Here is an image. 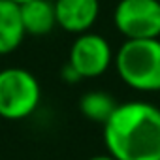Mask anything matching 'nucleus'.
I'll return each mask as SVG.
<instances>
[{
  "mask_svg": "<svg viewBox=\"0 0 160 160\" xmlns=\"http://www.w3.org/2000/svg\"><path fill=\"white\" fill-rule=\"evenodd\" d=\"M102 126L106 149L113 158L160 160V108L154 104H119Z\"/></svg>",
  "mask_w": 160,
  "mask_h": 160,
  "instance_id": "f257e3e1",
  "label": "nucleus"
},
{
  "mask_svg": "<svg viewBox=\"0 0 160 160\" xmlns=\"http://www.w3.org/2000/svg\"><path fill=\"white\" fill-rule=\"evenodd\" d=\"M119 77L134 91H160V38L126 40L113 58Z\"/></svg>",
  "mask_w": 160,
  "mask_h": 160,
  "instance_id": "f03ea898",
  "label": "nucleus"
},
{
  "mask_svg": "<svg viewBox=\"0 0 160 160\" xmlns=\"http://www.w3.org/2000/svg\"><path fill=\"white\" fill-rule=\"evenodd\" d=\"M42 98L40 83L25 68L0 70V117L6 121H23L30 117Z\"/></svg>",
  "mask_w": 160,
  "mask_h": 160,
  "instance_id": "7ed1b4c3",
  "label": "nucleus"
},
{
  "mask_svg": "<svg viewBox=\"0 0 160 160\" xmlns=\"http://www.w3.org/2000/svg\"><path fill=\"white\" fill-rule=\"evenodd\" d=\"M113 25L126 40L160 38V0H121Z\"/></svg>",
  "mask_w": 160,
  "mask_h": 160,
  "instance_id": "20e7f679",
  "label": "nucleus"
},
{
  "mask_svg": "<svg viewBox=\"0 0 160 160\" xmlns=\"http://www.w3.org/2000/svg\"><path fill=\"white\" fill-rule=\"evenodd\" d=\"M115 53L109 45V42L96 32H83L77 34L70 53H68V64L77 72L81 79H94L100 77L109 70L113 64Z\"/></svg>",
  "mask_w": 160,
  "mask_h": 160,
  "instance_id": "39448f33",
  "label": "nucleus"
},
{
  "mask_svg": "<svg viewBox=\"0 0 160 160\" xmlns=\"http://www.w3.org/2000/svg\"><path fill=\"white\" fill-rule=\"evenodd\" d=\"M53 4L57 25L75 36L89 32L100 15V0H55Z\"/></svg>",
  "mask_w": 160,
  "mask_h": 160,
  "instance_id": "423d86ee",
  "label": "nucleus"
},
{
  "mask_svg": "<svg viewBox=\"0 0 160 160\" xmlns=\"http://www.w3.org/2000/svg\"><path fill=\"white\" fill-rule=\"evenodd\" d=\"M27 32L21 21V8L12 0H0V55L13 53Z\"/></svg>",
  "mask_w": 160,
  "mask_h": 160,
  "instance_id": "0eeeda50",
  "label": "nucleus"
},
{
  "mask_svg": "<svg viewBox=\"0 0 160 160\" xmlns=\"http://www.w3.org/2000/svg\"><path fill=\"white\" fill-rule=\"evenodd\" d=\"M21 21L30 36H45L57 27L55 4L49 0H28L21 4Z\"/></svg>",
  "mask_w": 160,
  "mask_h": 160,
  "instance_id": "6e6552de",
  "label": "nucleus"
},
{
  "mask_svg": "<svg viewBox=\"0 0 160 160\" xmlns=\"http://www.w3.org/2000/svg\"><path fill=\"white\" fill-rule=\"evenodd\" d=\"M117 106L119 104L115 102V98L104 91H91V92L83 94L81 100H79L81 115L85 119H89L92 122H100V124H104L113 115Z\"/></svg>",
  "mask_w": 160,
  "mask_h": 160,
  "instance_id": "1a4fd4ad",
  "label": "nucleus"
},
{
  "mask_svg": "<svg viewBox=\"0 0 160 160\" xmlns=\"http://www.w3.org/2000/svg\"><path fill=\"white\" fill-rule=\"evenodd\" d=\"M62 77L66 79L68 83H75V81H79V79H81V77L77 75V72H75L70 64H66V66H64V70H62Z\"/></svg>",
  "mask_w": 160,
  "mask_h": 160,
  "instance_id": "9d476101",
  "label": "nucleus"
},
{
  "mask_svg": "<svg viewBox=\"0 0 160 160\" xmlns=\"http://www.w3.org/2000/svg\"><path fill=\"white\" fill-rule=\"evenodd\" d=\"M87 160H117V158H113V156L108 152V154H96V156H91V158H87Z\"/></svg>",
  "mask_w": 160,
  "mask_h": 160,
  "instance_id": "9b49d317",
  "label": "nucleus"
},
{
  "mask_svg": "<svg viewBox=\"0 0 160 160\" xmlns=\"http://www.w3.org/2000/svg\"><path fill=\"white\" fill-rule=\"evenodd\" d=\"M12 2H15V4H19V6H21V4H25V2H28V0H12Z\"/></svg>",
  "mask_w": 160,
  "mask_h": 160,
  "instance_id": "f8f14e48",
  "label": "nucleus"
}]
</instances>
